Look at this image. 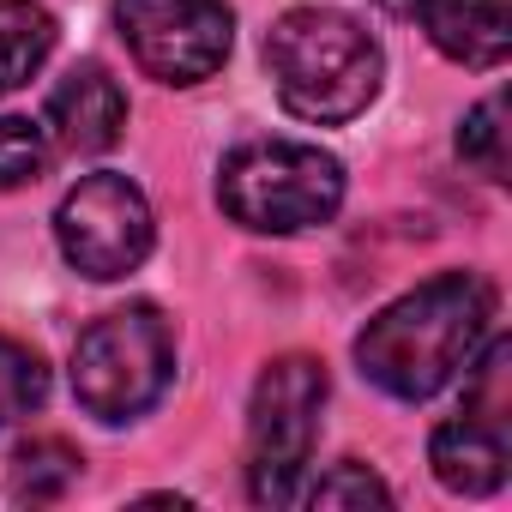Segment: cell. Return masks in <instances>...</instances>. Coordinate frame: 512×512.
<instances>
[{
    "instance_id": "obj_7",
    "label": "cell",
    "mask_w": 512,
    "mask_h": 512,
    "mask_svg": "<svg viewBox=\"0 0 512 512\" xmlns=\"http://www.w3.org/2000/svg\"><path fill=\"white\" fill-rule=\"evenodd\" d=\"M115 31L157 85L211 79L235 43V19L223 0H115Z\"/></svg>"
},
{
    "instance_id": "obj_1",
    "label": "cell",
    "mask_w": 512,
    "mask_h": 512,
    "mask_svg": "<svg viewBox=\"0 0 512 512\" xmlns=\"http://www.w3.org/2000/svg\"><path fill=\"white\" fill-rule=\"evenodd\" d=\"M494 338V284L476 272H440L416 284L410 296L386 302L362 338H356V368L374 380L386 398L422 404L446 392Z\"/></svg>"
},
{
    "instance_id": "obj_13",
    "label": "cell",
    "mask_w": 512,
    "mask_h": 512,
    "mask_svg": "<svg viewBox=\"0 0 512 512\" xmlns=\"http://www.w3.org/2000/svg\"><path fill=\"white\" fill-rule=\"evenodd\" d=\"M49 398V368L31 344L19 338H0V428L25 422L31 410H43Z\"/></svg>"
},
{
    "instance_id": "obj_17",
    "label": "cell",
    "mask_w": 512,
    "mask_h": 512,
    "mask_svg": "<svg viewBox=\"0 0 512 512\" xmlns=\"http://www.w3.org/2000/svg\"><path fill=\"white\" fill-rule=\"evenodd\" d=\"M374 7H386V13H398V19H416L422 0H374Z\"/></svg>"
},
{
    "instance_id": "obj_6",
    "label": "cell",
    "mask_w": 512,
    "mask_h": 512,
    "mask_svg": "<svg viewBox=\"0 0 512 512\" xmlns=\"http://www.w3.org/2000/svg\"><path fill=\"white\" fill-rule=\"evenodd\" d=\"M55 241L79 278L115 284V278L145 266V253L157 241V217L127 175L97 169V175H79L67 187V199L55 211Z\"/></svg>"
},
{
    "instance_id": "obj_14",
    "label": "cell",
    "mask_w": 512,
    "mask_h": 512,
    "mask_svg": "<svg viewBox=\"0 0 512 512\" xmlns=\"http://www.w3.org/2000/svg\"><path fill=\"white\" fill-rule=\"evenodd\" d=\"M506 103L500 97H482L470 115H464V127H458V157L470 163V169H482L488 181H506Z\"/></svg>"
},
{
    "instance_id": "obj_5",
    "label": "cell",
    "mask_w": 512,
    "mask_h": 512,
    "mask_svg": "<svg viewBox=\"0 0 512 512\" xmlns=\"http://www.w3.org/2000/svg\"><path fill=\"white\" fill-rule=\"evenodd\" d=\"M320 410H326V368L314 356L266 362L247 404V494L260 506L302 500V476L320 440Z\"/></svg>"
},
{
    "instance_id": "obj_9",
    "label": "cell",
    "mask_w": 512,
    "mask_h": 512,
    "mask_svg": "<svg viewBox=\"0 0 512 512\" xmlns=\"http://www.w3.org/2000/svg\"><path fill=\"white\" fill-rule=\"evenodd\" d=\"M428 464H434L440 488H452V494H494L506 482V416L464 404L452 422L434 428Z\"/></svg>"
},
{
    "instance_id": "obj_2",
    "label": "cell",
    "mask_w": 512,
    "mask_h": 512,
    "mask_svg": "<svg viewBox=\"0 0 512 512\" xmlns=\"http://www.w3.org/2000/svg\"><path fill=\"white\" fill-rule=\"evenodd\" d=\"M266 73L278 85V103L296 121L338 127V121H356L380 97L386 55L362 19L338 7H296L266 37Z\"/></svg>"
},
{
    "instance_id": "obj_15",
    "label": "cell",
    "mask_w": 512,
    "mask_h": 512,
    "mask_svg": "<svg viewBox=\"0 0 512 512\" xmlns=\"http://www.w3.org/2000/svg\"><path fill=\"white\" fill-rule=\"evenodd\" d=\"M49 127L25 115H0V187H31L49 169Z\"/></svg>"
},
{
    "instance_id": "obj_8",
    "label": "cell",
    "mask_w": 512,
    "mask_h": 512,
    "mask_svg": "<svg viewBox=\"0 0 512 512\" xmlns=\"http://www.w3.org/2000/svg\"><path fill=\"white\" fill-rule=\"evenodd\" d=\"M121 127H127V97H121V85L109 79V67L85 61V67H73V73L49 91V133H55L61 151L97 157V151H109V145L121 139Z\"/></svg>"
},
{
    "instance_id": "obj_4",
    "label": "cell",
    "mask_w": 512,
    "mask_h": 512,
    "mask_svg": "<svg viewBox=\"0 0 512 512\" xmlns=\"http://www.w3.org/2000/svg\"><path fill=\"white\" fill-rule=\"evenodd\" d=\"M175 380V332L157 308L133 302L91 320L73 344V398L97 422L145 416Z\"/></svg>"
},
{
    "instance_id": "obj_11",
    "label": "cell",
    "mask_w": 512,
    "mask_h": 512,
    "mask_svg": "<svg viewBox=\"0 0 512 512\" xmlns=\"http://www.w3.org/2000/svg\"><path fill=\"white\" fill-rule=\"evenodd\" d=\"M55 55V13L37 0H0V97L31 85Z\"/></svg>"
},
{
    "instance_id": "obj_10",
    "label": "cell",
    "mask_w": 512,
    "mask_h": 512,
    "mask_svg": "<svg viewBox=\"0 0 512 512\" xmlns=\"http://www.w3.org/2000/svg\"><path fill=\"white\" fill-rule=\"evenodd\" d=\"M428 43L458 67H500L512 55V7L506 0H422L416 7Z\"/></svg>"
},
{
    "instance_id": "obj_3",
    "label": "cell",
    "mask_w": 512,
    "mask_h": 512,
    "mask_svg": "<svg viewBox=\"0 0 512 512\" xmlns=\"http://www.w3.org/2000/svg\"><path fill=\"white\" fill-rule=\"evenodd\" d=\"M217 199L253 235H302L338 217L344 163L302 139H253L223 157Z\"/></svg>"
},
{
    "instance_id": "obj_12",
    "label": "cell",
    "mask_w": 512,
    "mask_h": 512,
    "mask_svg": "<svg viewBox=\"0 0 512 512\" xmlns=\"http://www.w3.org/2000/svg\"><path fill=\"white\" fill-rule=\"evenodd\" d=\"M79 470H85V458L67 446V440H55V434H43V440H25L19 452H13V464H7V482H13V500H61L73 482H79Z\"/></svg>"
},
{
    "instance_id": "obj_16",
    "label": "cell",
    "mask_w": 512,
    "mask_h": 512,
    "mask_svg": "<svg viewBox=\"0 0 512 512\" xmlns=\"http://www.w3.org/2000/svg\"><path fill=\"white\" fill-rule=\"evenodd\" d=\"M302 500L308 506H368V500H392V488L368 470V464H338L332 476H320V482H302Z\"/></svg>"
}]
</instances>
